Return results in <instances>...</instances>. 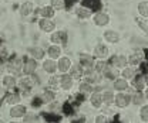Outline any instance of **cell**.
Returning a JSON list of instances; mask_svg holds the SVG:
<instances>
[{
	"label": "cell",
	"mask_w": 148,
	"mask_h": 123,
	"mask_svg": "<svg viewBox=\"0 0 148 123\" xmlns=\"http://www.w3.org/2000/svg\"><path fill=\"white\" fill-rule=\"evenodd\" d=\"M61 54H63V50L58 44H50L46 50V55L51 59H58L61 57Z\"/></svg>",
	"instance_id": "7402d4cb"
},
{
	"label": "cell",
	"mask_w": 148,
	"mask_h": 123,
	"mask_svg": "<svg viewBox=\"0 0 148 123\" xmlns=\"http://www.w3.org/2000/svg\"><path fill=\"white\" fill-rule=\"evenodd\" d=\"M94 122L95 123H107L108 122V118H107L106 113H101V115H97V116L94 118Z\"/></svg>",
	"instance_id": "7bdbcfd3"
},
{
	"label": "cell",
	"mask_w": 148,
	"mask_h": 123,
	"mask_svg": "<svg viewBox=\"0 0 148 123\" xmlns=\"http://www.w3.org/2000/svg\"><path fill=\"white\" fill-rule=\"evenodd\" d=\"M51 6H53V9L56 11L57 10H63L66 7V1L64 0H51Z\"/></svg>",
	"instance_id": "60d3db41"
},
{
	"label": "cell",
	"mask_w": 148,
	"mask_h": 123,
	"mask_svg": "<svg viewBox=\"0 0 148 123\" xmlns=\"http://www.w3.org/2000/svg\"><path fill=\"white\" fill-rule=\"evenodd\" d=\"M38 68V61L36 58L30 57V58H26L23 59V74L24 75H33L37 72Z\"/></svg>",
	"instance_id": "8992f818"
},
{
	"label": "cell",
	"mask_w": 148,
	"mask_h": 123,
	"mask_svg": "<svg viewBox=\"0 0 148 123\" xmlns=\"http://www.w3.org/2000/svg\"><path fill=\"white\" fill-rule=\"evenodd\" d=\"M69 74L74 78V81H81L84 78V68L78 64V62H73L71 68L69 71Z\"/></svg>",
	"instance_id": "44dd1931"
},
{
	"label": "cell",
	"mask_w": 148,
	"mask_h": 123,
	"mask_svg": "<svg viewBox=\"0 0 148 123\" xmlns=\"http://www.w3.org/2000/svg\"><path fill=\"white\" fill-rule=\"evenodd\" d=\"M112 89L115 91V92H124V91H127L130 89V84L128 81L125 79V78H120V76H117L114 81H112Z\"/></svg>",
	"instance_id": "ffe728a7"
},
{
	"label": "cell",
	"mask_w": 148,
	"mask_h": 123,
	"mask_svg": "<svg viewBox=\"0 0 148 123\" xmlns=\"http://www.w3.org/2000/svg\"><path fill=\"white\" fill-rule=\"evenodd\" d=\"M131 85H132V88L135 91H141V92H144V89L147 88V84H145L143 75H135L131 79Z\"/></svg>",
	"instance_id": "484cf974"
},
{
	"label": "cell",
	"mask_w": 148,
	"mask_h": 123,
	"mask_svg": "<svg viewBox=\"0 0 148 123\" xmlns=\"http://www.w3.org/2000/svg\"><path fill=\"white\" fill-rule=\"evenodd\" d=\"M110 65L117 68V70H123L124 67L128 65V59H127V55L124 54H115L111 57V61H110Z\"/></svg>",
	"instance_id": "30bf717a"
},
{
	"label": "cell",
	"mask_w": 148,
	"mask_h": 123,
	"mask_svg": "<svg viewBox=\"0 0 148 123\" xmlns=\"http://www.w3.org/2000/svg\"><path fill=\"white\" fill-rule=\"evenodd\" d=\"M29 54H30V57H33V58H36L37 61L38 59H43L44 58V55H46V51L41 48V47H32V48H29Z\"/></svg>",
	"instance_id": "1f68e13d"
},
{
	"label": "cell",
	"mask_w": 148,
	"mask_h": 123,
	"mask_svg": "<svg viewBox=\"0 0 148 123\" xmlns=\"http://www.w3.org/2000/svg\"><path fill=\"white\" fill-rule=\"evenodd\" d=\"M140 120L148 122V105L140 106Z\"/></svg>",
	"instance_id": "ab89813d"
},
{
	"label": "cell",
	"mask_w": 148,
	"mask_h": 123,
	"mask_svg": "<svg viewBox=\"0 0 148 123\" xmlns=\"http://www.w3.org/2000/svg\"><path fill=\"white\" fill-rule=\"evenodd\" d=\"M144 95H145V101H148V87L144 89Z\"/></svg>",
	"instance_id": "ee69618b"
},
{
	"label": "cell",
	"mask_w": 148,
	"mask_h": 123,
	"mask_svg": "<svg viewBox=\"0 0 148 123\" xmlns=\"http://www.w3.org/2000/svg\"><path fill=\"white\" fill-rule=\"evenodd\" d=\"M103 38H104V41L107 43V44H117V43H120V40H121V34L118 33V31H115V30H106L104 33H103Z\"/></svg>",
	"instance_id": "e0dca14e"
},
{
	"label": "cell",
	"mask_w": 148,
	"mask_h": 123,
	"mask_svg": "<svg viewBox=\"0 0 148 123\" xmlns=\"http://www.w3.org/2000/svg\"><path fill=\"white\" fill-rule=\"evenodd\" d=\"M135 23H137V24H138V27H140V28H141V30L148 35V18H144V17H141V16H140V17L135 18Z\"/></svg>",
	"instance_id": "74e56055"
},
{
	"label": "cell",
	"mask_w": 148,
	"mask_h": 123,
	"mask_svg": "<svg viewBox=\"0 0 148 123\" xmlns=\"http://www.w3.org/2000/svg\"><path fill=\"white\" fill-rule=\"evenodd\" d=\"M41 70L44 71L46 74H49V75L56 74V72H57V59H51V58L43 59V62H41Z\"/></svg>",
	"instance_id": "d6986e66"
},
{
	"label": "cell",
	"mask_w": 148,
	"mask_h": 123,
	"mask_svg": "<svg viewBox=\"0 0 148 123\" xmlns=\"http://www.w3.org/2000/svg\"><path fill=\"white\" fill-rule=\"evenodd\" d=\"M4 103L7 105H16V103H20L21 102V93L20 92H7L3 98Z\"/></svg>",
	"instance_id": "cb8c5ba5"
},
{
	"label": "cell",
	"mask_w": 148,
	"mask_h": 123,
	"mask_svg": "<svg viewBox=\"0 0 148 123\" xmlns=\"http://www.w3.org/2000/svg\"><path fill=\"white\" fill-rule=\"evenodd\" d=\"M18 13H20L21 17H29V16H32V14L34 13V3H33V1H24V3L20 6Z\"/></svg>",
	"instance_id": "d4e9b609"
},
{
	"label": "cell",
	"mask_w": 148,
	"mask_h": 123,
	"mask_svg": "<svg viewBox=\"0 0 148 123\" xmlns=\"http://www.w3.org/2000/svg\"><path fill=\"white\" fill-rule=\"evenodd\" d=\"M137 10H138V14L141 17L148 18V1L147 0H143L137 4Z\"/></svg>",
	"instance_id": "d590c367"
},
{
	"label": "cell",
	"mask_w": 148,
	"mask_h": 123,
	"mask_svg": "<svg viewBox=\"0 0 148 123\" xmlns=\"http://www.w3.org/2000/svg\"><path fill=\"white\" fill-rule=\"evenodd\" d=\"M74 14L80 20H88L90 17H92V11L86 6H77L74 9Z\"/></svg>",
	"instance_id": "603a6c76"
},
{
	"label": "cell",
	"mask_w": 148,
	"mask_h": 123,
	"mask_svg": "<svg viewBox=\"0 0 148 123\" xmlns=\"http://www.w3.org/2000/svg\"><path fill=\"white\" fill-rule=\"evenodd\" d=\"M9 61V51L6 47H0V67L6 65V62Z\"/></svg>",
	"instance_id": "f35d334b"
},
{
	"label": "cell",
	"mask_w": 148,
	"mask_h": 123,
	"mask_svg": "<svg viewBox=\"0 0 148 123\" xmlns=\"http://www.w3.org/2000/svg\"><path fill=\"white\" fill-rule=\"evenodd\" d=\"M26 113H27V106L21 105V103L12 105L9 109V116H10V119H14V120L23 119L26 116Z\"/></svg>",
	"instance_id": "3957f363"
},
{
	"label": "cell",
	"mask_w": 148,
	"mask_h": 123,
	"mask_svg": "<svg viewBox=\"0 0 148 123\" xmlns=\"http://www.w3.org/2000/svg\"><path fill=\"white\" fill-rule=\"evenodd\" d=\"M71 65H73V61H71L70 57H67V55H63V57H60V58L57 59V71H58L60 74L69 72L70 68H71Z\"/></svg>",
	"instance_id": "7c38bea8"
},
{
	"label": "cell",
	"mask_w": 148,
	"mask_h": 123,
	"mask_svg": "<svg viewBox=\"0 0 148 123\" xmlns=\"http://www.w3.org/2000/svg\"><path fill=\"white\" fill-rule=\"evenodd\" d=\"M144 58H145V54L143 53L141 50H134V51L127 57V59H128V65H131V67H138V65L143 64Z\"/></svg>",
	"instance_id": "9c48e42d"
},
{
	"label": "cell",
	"mask_w": 148,
	"mask_h": 123,
	"mask_svg": "<svg viewBox=\"0 0 148 123\" xmlns=\"http://www.w3.org/2000/svg\"><path fill=\"white\" fill-rule=\"evenodd\" d=\"M50 41H51V44H63V45H66L67 44V31H63V30H56L51 33L50 35Z\"/></svg>",
	"instance_id": "2e32d148"
},
{
	"label": "cell",
	"mask_w": 148,
	"mask_h": 123,
	"mask_svg": "<svg viewBox=\"0 0 148 123\" xmlns=\"http://www.w3.org/2000/svg\"><path fill=\"white\" fill-rule=\"evenodd\" d=\"M144 81H145V84H147V87H148V74L144 75Z\"/></svg>",
	"instance_id": "f6af8a7d"
},
{
	"label": "cell",
	"mask_w": 148,
	"mask_h": 123,
	"mask_svg": "<svg viewBox=\"0 0 148 123\" xmlns=\"http://www.w3.org/2000/svg\"><path fill=\"white\" fill-rule=\"evenodd\" d=\"M74 87V78L69 74V72H64L60 75V88L63 91H71Z\"/></svg>",
	"instance_id": "5bb4252c"
},
{
	"label": "cell",
	"mask_w": 148,
	"mask_h": 123,
	"mask_svg": "<svg viewBox=\"0 0 148 123\" xmlns=\"http://www.w3.org/2000/svg\"><path fill=\"white\" fill-rule=\"evenodd\" d=\"M40 98L43 99V102H44V103H54V101H56L54 89H51V88L44 89V91L41 92V96H40Z\"/></svg>",
	"instance_id": "83f0119b"
},
{
	"label": "cell",
	"mask_w": 148,
	"mask_h": 123,
	"mask_svg": "<svg viewBox=\"0 0 148 123\" xmlns=\"http://www.w3.org/2000/svg\"><path fill=\"white\" fill-rule=\"evenodd\" d=\"M110 54V48L106 45V44H97L92 50V55L94 58H98V59H106Z\"/></svg>",
	"instance_id": "ac0fdd59"
},
{
	"label": "cell",
	"mask_w": 148,
	"mask_h": 123,
	"mask_svg": "<svg viewBox=\"0 0 148 123\" xmlns=\"http://www.w3.org/2000/svg\"><path fill=\"white\" fill-rule=\"evenodd\" d=\"M92 91H94V85H91L90 82H87L86 79L84 81H81L80 84H78V93H81V95H90Z\"/></svg>",
	"instance_id": "f1b7e54d"
},
{
	"label": "cell",
	"mask_w": 148,
	"mask_h": 123,
	"mask_svg": "<svg viewBox=\"0 0 148 123\" xmlns=\"http://www.w3.org/2000/svg\"><path fill=\"white\" fill-rule=\"evenodd\" d=\"M131 103V93H124V92H117L114 96V105L118 109H125Z\"/></svg>",
	"instance_id": "277c9868"
},
{
	"label": "cell",
	"mask_w": 148,
	"mask_h": 123,
	"mask_svg": "<svg viewBox=\"0 0 148 123\" xmlns=\"http://www.w3.org/2000/svg\"><path fill=\"white\" fill-rule=\"evenodd\" d=\"M6 71L9 74H13L16 76H20L23 74V59L14 57V58H9V61L6 62Z\"/></svg>",
	"instance_id": "6da1fadb"
},
{
	"label": "cell",
	"mask_w": 148,
	"mask_h": 123,
	"mask_svg": "<svg viewBox=\"0 0 148 123\" xmlns=\"http://www.w3.org/2000/svg\"><path fill=\"white\" fill-rule=\"evenodd\" d=\"M94 62H95V58H94L92 54H88V53H80L78 54V64H80L84 70L92 68Z\"/></svg>",
	"instance_id": "8fae6325"
},
{
	"label": "cell",
	"mask_w": 148,
	"mask_h": 123,
	"mask_svg": "<svg viewBox=\"0 0 148 123\" xmlns=\"http://www.w3.org/2000/svg\"><path fill=\"white\" fill-rule=\"evenodd\" d=\"M110 21H111L110 14H107L104 11H98V13L92 14V23L97 27H106V26L110 24Z\"/></svg>",
	"instance_id": "52a82bcc"
},
{
	"label": "cell",
	"mask_w": 148,
	"mask_h": 123,
	"mask_svg": "<svg viewBox=\"0 0 148 123\" xmlns=\"http://www.w3.org/2000/svg\"><path fill=\"white\" fill-rule=\"evenodd\" d=\"M47 85H49V88H51V89L60 88V76H57L56 74L50 75L49 76V81H47Z\"/></svg>",
	"instance_id": "8d00e7d4"
},
{
	"label": "cell",
	"mask_w": 148,
	"mask_h": 123,
	"mask_svg": "<svg viewBox=\"0 0 148 123\" xmlns=\"http://www.w3.org/2000/svg\"><path fill=\"white\" fill-rule=\"evenodd\" d=\"M121 76H123V78H125L127 81L132 79V78L135 76V67H131V65L124 67V68L121 70Z\"/></svg>",
	"instance_id": "836d02e7"
},
{
	"label": "cell",
	"mask_w": 148,
	"mask_h": 123,
	"mask_svg": "<svg viewBox=\"0 0 148 123\" xmlns=\"http://www.w3.org/2000/svg\"><path fill=\"white\" fill-rule=\"evenodd\" d=\"M38 14H40V17L41 18H54L56 10L53 9L51 4H49V6H43V7H40Z\"/></svg>",
	"instance_id": "4316f807"
},
{
	"label": "cell",
	"mask_w": 148,
	"mask_h": 123,
	"mask_svg": "<svg viewBox=\"0 0 148 123\" xmlns=\"http://www.w3.org/2000/svg\"><path fill=\"white\" fill-rule=\"evenodd\" d=\"M101 95H103V102H104V105H107V106L114 105V96H115V93H114L111 89L103 91Z\"/></svg>",
	"instance_id": "4dcf8cb0"
},
{
	"label": "cell",
	"mask_w": 148,
	"mask_h": 123,
	"mask_svg": "<svg viewBox=\"0 0 148 123\" xmlns=\"http://www.w3.org/2000/svg\"><path fill=\"white\" fill-rule=\"evenodd\" d=\"M117 76H118L117 68H114V67H111V65L103 72V78H104V79H108V81H114Z\"/></svg>",
	"instance_id": "e575fe53"
},
{
	"label": "cell",
	"mask_w": 148,
	"mask_h": 123,
	"mask_svg": "<svg viewBox=\"0 0 148 123\" xmlns=\"http://www.w3.org/2000/svg\"><path fill=\"white\" fill-rule=\"evenodd\" d=\"M145 102V95L141 91H137L134 93H131V103L135 106H141Z\"/></svg>",
	"instance_id": "f546056e"
},
{
	"label": "cell",
	"mask_w": 148,
	"mask_h": 123,
	"mask_svg": "<svg viewBox=\"0 0 148 123\" xmlns=\"http://www.w3.org/2000/svg\"><path fill=\"white\" fill-rule=\"evenodd\" d=\"M36 81H34V78H33V75H24V76H21L20 79L17 81V87L20 88L21 92H30L32 89L36 87Z\"/></svg>",
	"instance_id": "7a4b0ae2"
},
{
	"label": "cell",
	"mask_w": 148,
	"mask_h": 123,
	"mask_svg": "<svg viewBox=\"0 0 148 123\" xmlns=\"http://www.w3.org/2000/svg\"><path fill=\"white\" fill-rule=\"evenodd\" d=\"M1 87L4 89H14L17 87V76L13 74H4L1 76Z\"/></svg>",
	"instance_id": "4fadbf2b"
},
{
	"label": "cell",
	"mask_w": 148,
	"mask_h": 123,
	"mask_svg": "<svg viewBox=\"0 0 148 123\" xmlns=\"http://www.w3.org/2000/svg\"><path fill=\"white\" fill-rule=\"evenodd\" d=\"M88 102H90V106H91L92 109H101V107L104 106L101 92H98V91H92L91 93H90V99H88Z\"/></svg>",
	"instance_id": "9a60e30c"
},
{
	"label": "cell",
	"mask_w": 148,
	"mask_h": 123,
	"mask_svg": "<svg viewBox=\"0 0 148 123\" xmlns=\"http://www.w3.org/2000/svg\"><path fill=\"white\" fill-rule=\"evenodd\" d=\"M21 120L23 122H37L38 120V115L37 113H26V116Z\"/></svg>",
	"instance_id": "b9f144b4"
},
{
	"label": "cell",
	"mask_w": 148,
	"mask_h": 123,
	"mask_svg": "<svg viewBox=\"0 0 148 123\" xmlns=\"http://www.w3.org/2000/svg\"><path fill=\"white\" fill-rule=\"evenodd\" d=\"M108 67H110V62L107 59H97L94 62V65H92V68L97 71V72H100V74H103Z\"/></svg>",
	"instance_id": "d6a6232c"
},
{
	"label": "cell",
	"mask_w": 148,
	"mask_h": 123,
	"mask_svg": "<svg viewBox=\"0 0 148 123\" xmlns=\"http://www.w3.org/2000/svg\"><path fill=\"white\" fill-rule=\"evenodd\" d=\"M0 122H3V119H0Z\"/></svg>",
	"instance_id": "bcb514c9"
},
{
	"label": "cell",
	"mask_w": 148,
	"mask_h": 123,
	"mask_svg": "<svg viewBox=\"0 0 148 123\" xmlns=\"http://www.w3.org/2000/svg\"><path fill=\"white\" fill-rule=\"evenodd\" d=\"M38 28L43 33L51 34L53 31H56V23L53 18H38Z\"/></svg>",
	"instance_id": "ba28073f"
},
{
	"label": "cell",
	"mask_w": 148,
	"mask_h": 123,
	"mask_svg": "<svg viewBox=\"0 0 148 123\" xmlns=\"http://www.w3.org/2000/svg\"><path fill=\"white\" fill-rule=\"evenodd\" d=\"M84 76H86V81L90 82L91 85H100L103 82V74L97 72L94 68H87L84 70Z\"/></svg>",
	"instance_id": "5b68a950"
}]
</instances>
